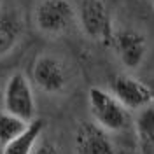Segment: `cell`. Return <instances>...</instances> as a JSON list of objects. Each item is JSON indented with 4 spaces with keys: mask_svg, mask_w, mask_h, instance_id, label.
I'll list each match as a JSON object with an SVG mask.
<instances>
[{
    "mask_svg": "<svg viewBox=\"0 0 154 154\" xmlns=\"http://www.w3.org/2000/svg\"><path fill=\"white\" fill-rule=\"evenodd\" d=\"M149 2H151V5H152V7H154V0H149Z\"/></svg>",
    "mask_w": 154,
    "mask_h": 154,
    "instance_id": "5bb4252c",
    "label": "cell"
},
{
    "mask_svg": "<svg viewBox=\"0 0 154 154\" xmlns=\"http://www.w3.org/2000/svg\"><path fill=\"white\" fill-rule=\"evenodd\" d=\"M88 107L91 121L102 126L109 133H119L131 123L130 110L126 109L109 89L103 88H89L88 91Z\"/></svg>",
    "mask_w": 154,
    "mask_h": 154,
    "instance_id": "6da1fadb",
    "label": "cell"
},
{
    "mask_svg": "<svg viewBox=\"0 0 154 154\" xmlns=\"http://www.w3.org/2000/svg\"><path fill=\"white\" fill-rule=\"evenodd\" d=\"M133 126L142 154H154V103L135 112Z\"/></svg>",
    "mask_w": 154,
    "mask_h": 154,
    "instance_id": "8fae6325",
    "label": "cell"
},
{
    "mask_svg": "<svg viewBox=\"0 0 154 154\" xmlns=\"http://www.w3.org/2000/svg\"><path fill=\"white\" fill-rule=\"evenodd\" d=\"M33 154H58V151H56V147L51 144V142L44 140V142H38L37 144Z\"/></svg>",
    "mask_w": 154,
    "mask_h": 154,
    "instance_id": "4fadbf2b",
    "label": "cell"
},
{
    "mask_svg": "<svg viewBox=\"0 0 154 154\" xmlns=\"http://www.w3.org/2000/svg\"><path fill=\"white\" fill-rule=\"evenodd\" d=\"M109 91L130 112H137V110L154 103V89L130 74H117L112 79Z\"/></svg>",
    "mask_w": 154,
    "mask_h": 154,
    "instance_id": "52a82bcc",
    "label": "cell"
},
{
    "mask_svg": "<svg viewBox=\"0 0 154 154\" xmlns=\"http://www.w3.org/2000/svg\"><path fill=\"white\" fill-rule=\"evenodd\" d=\"M21 35H23L21 19L14 12L0 9V58L7 56L18 46Z\"/></svg>",
    "mask_w": 154,
    "mask_h": 154,
    "instance_id": "30bf717a",
    "label": "cell"
},
{
    "mask_svg": "<svg viewBox=\"0 0 154 154\" xmlns=\"http://www.w3.org/2000/svg\"><path fill=\"white\" fill-rule=\"evenodd\" d=\"M2 107L5 112L26 123L37 119V102L33 95V88L30 79L23 72H14L7 77L2 93Z\"/></svg>",
    "mask_w": 154,
    "mask_h": 154,
    "instance_id": "277c9868",
    "label": "cell"
},
{
    "mask_svg": "<svg viewBox=\"0 0 154 154\" xmlns=\"http://www.w3.org/2000/svg\"><path fill=\"white\" fill-rule=\"evenodd\" d=\"M26 126H28L26 121H23V119H19L16 116L2 110L0 112V145L4 147L5 144H9L11 140L19 137L26 130Z\"/></svg>",
    "mask_w": 154,
    "mask_h": 154,
    "instance_id": "7c38bea8",
    "label": "cell"
},
{
    "mask_svg": "<svg viewBox=\"0 0 154 154\" xmlns=\"http://www.w3.org/2000/svg\"><path fill=\"white\" fill-rule=\"evenodd\" d=\"M44 119H33L32 123H28L26 130L23 133L16 137L14 140H11L9 144H5L2 147V154H33L37 144L40 142V137L44 131Z\"/></svg>",
    "mask_w": 154,
    "mask_h": 154,
    "instance_id": "9c48e42d",
    "label": "cell"
},
{
    "mask_svg": "<svg viewBox=\"0 0 154 154\" xmlns=\"http://www.w3.org/2000/svg\"><path fill=\"white\" fill-rule=\"evenodd\" d=\"M75 23L77 9L70 0H38L33 7V25L44 35H63Z\"/></svg>",
    "mask_w": 154,
    "mask_h": 154,
    "instance_id": "7a4b0ae2",
    "label": "cell"
},
{
    "mask_svg": "<svg viewBox=\"0 0 154 154\" xmlns=\"http://www.w3.org/2000/svg\"><path fill=\"white\" fill-rule=\"evenodd\" d=\"M110 2H119V0H110Z\"/></svg>",
    "mask_w": 154,
    "mask_h": 154,
    "instance_id": "9a60e30c",
    "label": "cell"
},
{
    "mask_svg": "<svg viewBox=\"0 0 154 154\" xmlns=\"http://www.w3.org/2000/svg\"><path fill=\"white\" fill-rule=\"evenodd\" d=\"M77 25L89 40L110 46L116 28L105 0H82L77 7Z\"/></svg>",
    "mask_w": 154,
    "mask_h": 154,
    "instance_id": "3957f363",
    "label": "cell"
},
{
    "mask_svg": "<svg viewBox=\"0 0 154 154\" xmlns=\"http://www.w3.org/2000/svg\"><path fill=\"white\" fill-rule=\"evenodd\" d=\"M32 82L48 95H60L68 88L70 72L67 63L56 54L42 53L33 60Z\"/></svg>",
    "mask_w": 154,
    "mask_h": 154,
    "instance_id": "5b68a950",
    "label": "cell"
},
{
    "mask_svg": "<svg viewBox=\"0 0 154 154\" xmlns=\"http://www.w3.org/2000/svg\"><path fill=\"white\" fill-rule=\"evenodd\" d=\"M75 154H116L110 133L95 121H82L74 133Z\"/></svg>",
    "mask_w": 154,
    "mask_h": 154,
    "instance_id": "ba28073f",
    "label": "cell"
},
{
    "mask_svg": "<svg viewBox=\"0 0 154 154\" xmlns=\"http://www.w3.org/2000/svg\"><path fill=\"white\" fill-rule=\"evenodd\" d=\"M110 46L126 70H137L149 54V38L137 28H116Z\"/></svg>",
    "mask_w": 154,
    "mask_h": 154,
    "instance_id": "8992f818",
    "label": "cell"
}]
</instances>
